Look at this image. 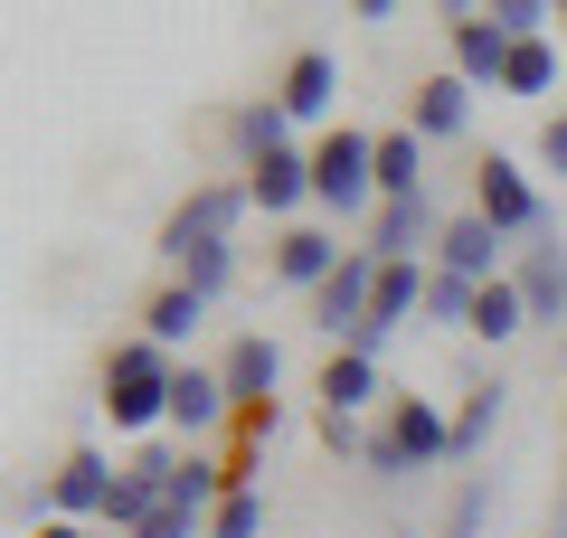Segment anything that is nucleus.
Here are the masks:
<instances>
[{
    "label": "nucleus",
    "mask_w": 567,
    "mask_h": 538,
    "mask_svg": "<svg viewBox=\"0 0 567 538\" xmlns=\"http://www.w3.org/2000/svg\"><path fill=\"white\" fill-rule=\"evenodd\" d=\"M171 379H181V359H171L162 350V340H114V350H104V416H114V435H142V444H152V435H162V425H171Z\"/></svg>",
    "instance_id": "f257e3e1"
},
{
    "label": "nucleus",
    "mask_w": 567,
    "mask_h": 538,
    "mask_svg": "<svg viewBox=\"0 0 567 538\" xmlns=\"http://www.w3.org/2000/svg\"><path fill=\"white\" fill-rule=\"evenodd\" d=\"M369 473L379 482H406V473H435V463H454V416L435 397H416V387H398V397L379 406V425H369Z\"/></svg>",
    "instance_id": "f03ea898"
},
{
    "label": "nucleus",
    "mask_w": 567,
    "mask_h": 538,
    "mask_svg": "<svg viewBox=\"0 0 567 538\" xmlns=\"http://www.w3.org/2000/svg\"><path fill=\"white\" fill-rule=\"evenodd\" d=\"M246 208H256V189L246 179H199L181 208L162 218V237H152V256L181 275L189 256H218V246H237V227H246Z\"/></svg>",
    "instance_id": "7ed1b4c3"
},
{
    "label": "nucleus",
    "mask_w": 567,
    "mask_h": 538,
    "mask_svg": "<svg viewBox=\"0 0 567 538\" xmlns=\"http://www.w3.org/2000/svg\"><path fill=\"white\" fill-rule=\"evenodd\" d=\"M312 208H331L341 227L379 218V133H322L312 142Z\"/></svg>",
    "instance_id": "20e7f679"
},
{
    "label": "nucleus",
    "mask_w": 567,
    "mask_h": 538,
    "mask_svg": "<svg viewBox=\"0 0 567 538\" xmlns=\"http://www.w3.org/2000/svg\"><path fill=\"white\" fill-rule=\"evenodd\" d=\"M473 208H483L502 237H548V199H539V179H529L511 152H492L483 170H473Z\"/></svg>",
    "instance_id": "39448f33"
},
{
    "label": "nucleus",
    "mask_w": 567,
    "mask_h": 538,
    "mask_svg": "<svg viewBox=\"0 0 567 538\" xmlns=\"http://www.w3.org/2000/svg\"><path fill=\"white\" fill-rule=\"evenodd\" d=\"M369 293H379V256H369L360 237H350V256H341V275L312 293V331L331 340V350H350V340L369 331Z\"/></svg>",
    "instance_id": "423d86ee"
},
{
    "label": "nucleus",
    "mask_w": 567,
    "mask_h": 538,
    "mask_svg": "<svg viewBox=\"0 0 567 538\" xmlns=\"http://www.w3.org/2000/svg\"><path fill=\"white\" fill-rule=\"evenodd\" d=\"M435 237H445V218H435V199H379V218L360 227V246L379 265H435Z\"/></svg>",
    "instance_id": "0eeeda50"
},
{
    "label": "nucleus",
    "mask_w": 567,
    "mask_h": 538,
    "mask_svg": "<svg viewBox=\"0 0 567 538\" xmlns=\"http://www.w3.org/2000/svg\"><path fill=\"white\" fill-rule=\"evenodd\" d=\"M114 482H123V463H104L95 444L58 454V473H48V519H95V529H104V510H114Z\"/></svg>",
    "instance_id": "6e6552de"
},
{
    "label": "nucleus",
    "mask_w": 567,
    "mask_h": 538,
    "mask_svg": "<svg viewBox=\"0 0 567 538\" xmlns=\"http://www.w3.org/2000/svg\"><path fill=\"white\" fill-rule=\"evenodd\" d=\"M511 256H520V246H511L502 227L483 218V208L445 218V237H435V265H445V275H464V283H502V275H511Z\"/></svg>",
    "instance_id": "1a4fd4ad"
},
{
    "label": "nucleus",
    "mask_w": 567,
    "mask_h": 538,
    "mask_svg": "<svg viewBox=\"0 0 567 538\" xmlns=\"http://www.w3.org/2000/svg\"><path fill=\"white\" fill-rule=\"evenodd\" d=\"M237 416V397H227V379H218V359H181V379H171V435H218V425Z\"/></svg>",
    "instance_id": "9d476101"
},
{
    "label": "nucleus",
    "mask_w": 567,
    "mask_h": 538,
    "mask_svg": "<svg viewBox=\"0 0 567 538\" xmlns=\"http://www.w3.org/2000/svg\"><path fill=\"white\" fill-rule=\"evenodd\" d=\"M406 133H416V142H464L473 133V85L454 76V66L416 76V95H406Z\"/></svg>",
    "instance_id": "9b49d317"
},
{
    "label": "nucleus",
    "mask_w": 567,
    "mask_h": 538,
    "mask_svg": "<svg viewBox=\"0 0 567 538\" xmlns=\"http://www.w3.org/2000/svg\"><path fill=\"white\" fill-rule=\"evenodd\" d=\"M275 104L293 114V133H303V123H322L331 104H341V58H331V48H293V66H284Z\"/></svg>",
    "instance_id": "f8f14e48"
},
{
    "label": "nucleus",
    "mask_w": 567,
    "mask_h": 538,
    "mask_svg": "<svg viewBox=\"0 0 567 538\" xmlns=\"http://www.w3.org/2000/svg\"><path fill=\"white\" fill-rule=\"evenodd\" d=\"M246 189H256V208L265 218H284V227H303V208H312V152H265L256 170H246Z\"/></svg>",
    "instance_id": "ddd939ff"
},
{
    "label": "nucleus",
    "mask_w": 567,
    "mask_h": 538,
    "mask_svg": "<svg viewBox=\"0 0 567 538\" xmlns=\"http://www.w3.org/2000/svg\"><path fill=\"white\" fill-rule=\"evenodd\" d=\"M511 283H520L529 321H558V331H567V246L558 237H529L520 256H511Z\"/></svg>",
    "instance_id": "4468645a"
},
{
    "label": "nucleus",
    "mask_w": 567,
    "mask_h": 538,
    "mask_svg": "<svg viewBox=\"0 0 567 538\" xmlns=\"http://www.w3.org/2000/svg\"><path fill=\"white\" fill-rule=\"evenodd\" d=\"M312 397H322V416H369V406H388L398 387L379 379V359L331 350V359H322V379H312Z\"/></svg>",
    "instance_id": "2eb2a0df"
},
{
    "label": "nucleus",
    "mask_w": 567,
    "mask_h": 538,
    "mask_svg": "<svg viewBox=\"0 0 567 538\" xmlns=\"http://www.w3.org/2000/svg\"><path fill=\"white\" fill-rule=\"evenodd\" d=\"M218 379H227V397L237 406H275V387H284V350L265 331H237L218 350Z\"/></svg>",
    "instance_id": "dca6fc26"
},
{
    "label": "nucleus",
    "mask_w": 567,
    "mask_h": 538,
    "mask_svg": "<svg viewBox=\"0 0 567 538\" xmlns=\"http://www.w3.org/2000/svg\"><path fill=\"white\" fill-rule=\"evenodd\" d=\"M341 256H350V246L331 237V227H284V237H275V283H293V293H322V283L341 275Z\"/></svg>",
    "instance_id": "f3484780"
},
{
    "label": "nucleus",
    "mask_w": 567,
    "mask_h": 538,
    "mask_svg": "<svg viewBox=\"0 0 567 538\" xmlns=\"http://www.w3.org/2000/svg\"><path fill=\"white\" fill-rule=\"evenodd\" d=\"M199 321H208V293H199V283H162V293L142 302V340H162L171 359L199 340Z\"/></svg>",
    "instance_id": "a211bd4d"
},
{
    "label": "nucleus",
    "mask_w": 567,
    "mask_h": 538,
    "mask_svg": "<svg viewBox=\"0 0 567 538\" xmlns=\"http://www.w3.org/2000/svg\"><path fill=\"white\" fill-rule=\"evenodd\" d=\"M445 48H454V76H464L473 95H502V76H511V39H502L492 20H464Z\"/></svg>",
    "instance_id": "6ab92c4d"
},
{
    "label": "nucleus",
    "mask_w": 567,
    "mask_h": 538,
    "mask_svg": "<svg viewBox=\"0 0 567 538\" xmlns=\"http://www.w3.org/2000/svg\"><path fill=\"white\" fill-rule=\"evenodd\" d=\"M425 283H435V265H379V293H369V331L398 340L406 321L425 312Z\"/></svg>",
    "instance_id": "aec40b11"
},
{
    "label": "nucleus",
    "mask_w": 567,
    "mask_h": 538,
    "mask_svg": "<svg viewBox=\"0 0 567 538\" xmlns=\"http://www.w3.org/2000/svg\"><path fill=\"white\" fill-rule=\"evenodd\" d=\"M227 142H237V161L256 170L265 152H284V142H293V114H284L275 95H256V104H237V114H227Z\"/></svg>",
    "instance_id": "412c9836"
},
{
    "label": "nucleus",
    "mask_w": 567,
    "mask_h": 538,
    "mask_svg": "<svg viewBox=\"0 0 567 538\" xmlns=\"http://www.w3.org/2000/svg\"><path fill=\"white\" fill-rule=\"evenodd\" d=\"M473 340H492V350H502V340H520L529 331V302H520V283H483V293H473V321H464Z\"/></svg>",
    "instance_id": "4be33fe9"
},
{
    "label": "nucleus",
    "mask_w": 567,
    "mask_h": 538,
    "mask_svg": "<svg viewBox=\"0 0 567 538\" xmlns=\"http://www.w3.org/2000/svg\"><path fill=\"white\" fill-rule=\"evenodd\" d=\"M558 76H567V66H558V39H511V76H502V95L539 104Z\"/></svg>",
    "instance_id": "5701e85b"
},
{
    "label": "nucleus",
    "mask_w": 567,
    "mask_h": 538,
    "mask_svg": "<svg viewBox=\"0 0 567 538\" xmlns=\"http://www.w3.org/2000/svg\"><path fill=\"white\" fill-rule=\"evenodd\" d=\"M416 189H425V142L398 123V133H379V199H416Z\"/></svg>",
    "instance_id": "b1692460"
},
{
    "label": "nucleus",
    "mask_w": 567,
    "mask_h": 538,
    "mask_svg": "<svg viewBox=\"0 0 567 538\" xmlns=\"http://www.w3.org/2000/svg\"><path fill=\"white\" fill-rule=\"evenodd\" d=\"M492 425H502V379L464 387V406H454V463H464V454H483V444H492Z\"/></svg>",
    "instance_id": "393cba45"
},
{
    "label": "nucleus",
    "mask_w": 567,
    "mask_h": 538,
    "mask_svg": "<svg viewBox=\"0 0 567 538\" xmlns=\"http://www.w3.org/2000/svg\"><path fill=\"white\" fill-rule=\"evenodd\" d=\"M208 538H265V492H256V482H237V492L218 500V519H208Z\"/></svg>",
    "instance_id": "a878e982"
},
{
    "label": "nucleus",
    "mask_w": 567,
    "mask_h": 538,
    "mask_svg": "<svg viewBox=\"0 0 567 538\" xmlns=\"http://www.w3.org/2000/svg\"><path fill=\"white\" fill-rule=\"evenodd\" d=\"M473 293H483V283H464V275L435 265V283H425V321H454V331H464V321H473Z\"/></svg>",
    "instance_id": "bb28decb"
},
{
    "label": "nucleus",
    "mask_w": 567,
    "mask_h": 538,
    "mask_svg": "<svg viewBox=\"0 0 567 538\" xmlns=\"http://www.w3.org/2000/svg\"><path fill=\"white\" fill-rule=\"evenodd\" d=\"M181 283H199V293L218 302L227 283H237V246H218V256H189V265H181Z\"/></svg>",
    "instance_id": "cd10ccee"
},
{
    "label": "nucleus",
    "mask_w": 567,
    "mask_h": 538,
    "mask_svg": "<svg viewBox=\"0 0 567 538\" xmlns=\"http://www.w3.org/2000/svg\"><path fill=\"white\" fill-rule=\"evenodd\" d=\"M483 510H492V482H464V500H454L445 538H483Z\"/></svg>",
    "instance_id": "c85d7f7f"
},
{
    "label": "nucleus",
    "mask_w": 567,
    "mask_h": 538,
    "mask_svg": "<svg viewBox=\"0 0 567 538\" xmlns=\"http://www.w3.org/2000/svg\"><path fill=\"white\" fill-rule=\"evenodd\" d=\"M133 538H208V519H189V510H171V500H162V510L142 519Z\"/></svg>",
    "instance_id": "c756f323"
},
{
    "label": "nucleus",
    "mask_w": 567,
    "mask_h": 538,
    "mask_svg": "<svg viewBox=\"0 0 567 538\" xmlns=\"http://www.w3.org/2000/svg\"><path fill=\"white\" fill-rule=\"evenodd\" d=\"M539 170H548V179H567V114H548V123H539Z\"/></svg>",
    "instance_id": "7c9ffc66"
},
{
    "label": "nucleus",
    "mask_w": 567,
    "mask_h": 538,
    "mask_svg": "<svg viewBox=\"0 0 567 538\" xmlns=\"http://www.w3.org/2000/svg\"><path fill=\"white\" fill-rule=\"evenodd\" d=\"M29 538H114V529H95V519H39Z\"/></svg>",
    "instance_id": "2f4dec72"
},
{
    "label": "nucleus",
    "mask_w": 567,
    "mask_h": 538,
    "mask_svg": "<svg viewBox=\"0 0 567 538\" xmlns=\"http://www.w3.org/2000/svg\"><path fill=\"white\" fill-rule=\"evenodd\" d=\"M350 10H360V20H398V0H350Z\"/></svg>",
    "instance_id": "473e14b6"
},
{
    "label": "nucleus",
    "mask_w": 567,
    "mask_h": 538,
    "mask_svg": "<svg viewBox=\"0 0 567 538\" xmlns=\"http://www.w3.org/2000/svg\"><path fill=\"white\" fill-rule=\"evenodd\" d=\"M548 10H558V20H567V0H548Z\"/></svg>",
    "instance_id": "72a5a7b5"
},
{
    "label": "nucleus",
    "mask_w": 567,
    "mask_h": 538,
    "mask_svg": "<svg viewBox=\"0 0 567 538\" xmlns=\"http://www.w3.org/2000/svg\"><path fill=\"white\" fill-rule=\"evenodd\" d=\"M406 538H416V529H406Z\"/></svg>",
    "instance_id": "f704fd0d"
}]
</instances>
